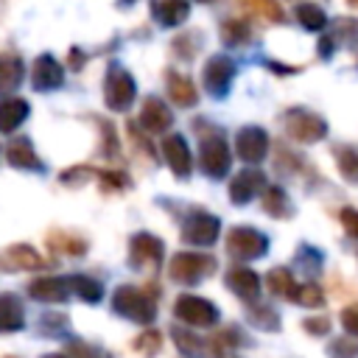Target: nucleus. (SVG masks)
Segmentation results:
<instances>
[{
    "mask_svg": "<svg viewBox=\"0 0 358 358\" xmlns=\"http://www.w3.org/2000/svg\"><path fill=\"white\" fill-rule=\"evenodd\" d=\"M213 271H215V257L213 255H204V252H179L168 263L171 280L185 282V285H196L204 277H210Z\"/></svg>",
    "mask_w": 358,
    "mask_h": 358,
    "instance_id": "nucleus-1",
    "label": "nucleus"
},
{
    "mask_svg": "<svg viewBox=\"0 0 358 358\" xmlns=\"http://www.w3.org/2000/svg\"><path fill=\"white\" fill-rule=\"evenodd\" d=\"M112 308H115L120 316H126V319H131V322H140V324H148V322H154V316H157V302H154V296L145 294V291H140V288H131V285H120V288L115 291Z\"/></svg>",
    "mask_w": 358,
    "mask_h": 358,
    "instance_id": "nucleus-2",
    "label": "nucleus"
},
{
    "mask_svg": "<svg viewBox=\"0 0 358 358\" xmlns=\"http://www.w3.org/2000/svg\"><path fill=\"white\" fill-rule=\"evenodd\" d=\"M137 95V87H134V78L120 67V64H109L106 70V78H103V101L112 112H123L131 106Z\"/></svg>",
    "mask_w": 358,
    "mask_h": 358,
    "instance_id": "nucleus-3",
    "label": "nucleus"
},
{
    "mask_svg": "<svg viewBox=\"0 0 358 358\" xmlns=\"http://www.w3.org/2000/svg\"><path fill=\"white\" fill-rule=\"evenodd\" d=\"M285 134L296 143H319L327 134V123L308 109H288L282 117Z\"/></svg>",
    "mask_w": 358,
    "mask_h": 358,
    "instance_id": "nucleus-4",
    "label": "nucleus"
},
{
    "mask_svg": "<svg viewBox=\"0 0 358 358\" xmlns=\"http://www.w3.org/2000/svg\"><path fill=\"white\" fill-rule=\"evenodd\" d=\"M268 249V238L252 227H232L227 235V252L238 260H255L263 257Z\"/></svg>",
    "mask_w": 358,
    "mask_h": 358,
    "instance_id": "nucleus-5",
    "label": "nucleus"
},
{
    "mask_svg": "<svg viewBox=\"0 0 358 358\" xmlns=\"http://www.w3.org/2000/svg\"><path fill=\"white\" fill-rule=\"evenodd\" d=\"M173 313L193 327H210L218 322V308L210 299L196 296V294H182L173 305Z\"/></svg>",
    "mask_w": 358,
    "mask_h": 358,
    "instance_id": "nucleus-6",
    "label": "nucleus"
},
{
    "mask_svg": "<svg viewBox=\"0 0 358 358\" xmlns=\"http://www.w3.org/2000/svg\"><path fill=\"white\" fill-rule=\"evenodd\" d=\"M229 162H232V157H229L227 140L218 131H210L201 140V171L213 179H221V176H227Z\"/></svg>",
    "mask_w": 358,
    "mask_h": 358,
    "instance_id": "nucleus-7",
    "label": "nucleus"
},
{
    "mask_svg": "<svg viewBox=\"0 0 358 358\" xmlns=\"http://www.w3.org/2000/svg\"><path fill=\"white\" fill-rule=\"evenodd\" d=\"M218 229H221V221L213 213L196 210L187 215V221L182 227V241L190 246H210V243H215Z\"/></svg>",
    "mask_w": 358,
    "mask_h": 358,
    "instance_id": "nucleus-8",
    "label": "nucleus"
},
{
    "mask_svg": "<svg viewBox=\"0 0 358 358\" xmlns=\"http://www.w3.org/2000/svg\"><path fill=\"white\" fill-rule=\"evenodd\" d=\"M129 266L137 268V271H145V268H159L162 263V241L148 235V232H137L129 243Z\"/></svg>",
    "mask_w": 358,
    "mask_h": 358,
    "instance_id": "nucleus-9",
    "label": "nucleus"
},
{
    "mask_svg": "<svg viewBox=\"0 0 358 358\" xmlns=\"http://www.w3.org/2000/svg\"><path fill=\"white\" fill-rule=\"evenodd\" d=\"M235 78V62L229 56H210L204 64V87L210 95L224 98Z\"/></svg>",
    "mask_w": 358,
    "mask_h": 358,
    "instance_id": "nucleus-10",
    "label": "nucleus"
},
{
    "mask_svg": "<svg viewBox=\"0 0 358 358\" xmlns=\"http://www.w3.org/2000/svg\"><path fill=\"white\" fill-rule=\"evenodd\" d=\"M266 151H268V137L260 126H243L235 137V154L243 159V162H260L266 159Z\"/></svg>",
    "mask_w": 358,
    "mask_h": 358,
    "instance_id": "nucleus-11",
    "label": "nucleus"
},
{
    "mask_svg": "<svg viewBox=\"0 0 358 358\" xmlns=\"http://www.w3.org/2000/svg\"><path fill=\"white\" fill-rule=\"evenodd\" d=\"M162 157L168 162V168L176 173V179H187L190 171H193V157H190V148L185 143L182 134H168L165 143H162Z\"/></svg>",
    "mask_w": 358,
    "mask_h": 358,
    "instance_id": "nucleus-12",
    "label": "nucleus"
},
{
    "mask_svg": "<svg viewBox=\"0 0 358 358\" xmlns=\"http://www.w3.org/2000/svg\"><path fill=\"white\" fill-rule=\"evenodd\" d=\"M62 81H64L62 64H59L50 53H42V56L34 62V67H31V84H34V90L50 92V90H56V87H62Z\"/></svg>",
    "mask_w": 358,
    "mask_h": 358,
    "instance_id": "nucleus-13",
    "label": "nucleus"
},
{
    "mask_svg": "<svg viewBox=\"0 0 358 358\" xmlns=\"http://www.w3.org/2000/svg\"><path fill=\"white\" fill-rule=\"evenodd\" d=\"M45 260L25 243H14L0 249V271H25V268H42Z\"/></svg>",
    "mask_w": 358,
    "mask_h": 358,
    "instance_id": "nucleus-14",
    "label": "nucleus"
},
{
    "mask_svg": "<svg viewBox=\"0 0 358 358\" xmlns=\"http://www.w3.org/2000/svg\"><path fill=\"white\" fill-rule=\"evenodd\" d=\"M227 288H229L235 296H241L243 302H252V299H257V294H260V277H257L252 268L232 266V268L227 271Z\"/></svg>",
    "mask_w": 358,
    "mask_h": 358,
    "instance_id": "nucleus-15",
    "label": "nucleus"
},
{
    "mask_svg": "<svg viewBox=\"0 0 358 358\" xmlns=\"http://www.w3.org/2000/svg\"><path fill=\"white\" fill-rule=\"evenodd\" d=\"M70 291V277H39L28 285V294L39 302H64Z\"/></svg>",
    "mask_w": 358,
    "mask_h": 358,
    "instance_id": "nucleus-16",
    "label": "nucleus"
},
{
    "mask_svg": "<svg viewBox=\"0 0 358 358\" xmlns=\"http://www.w3.org/2000/svg\"><path fill=\"white\" fill-rule=\"evenodd\" d=\"M263 179L266 176L260 171H255V168H246V171L235 173V179L229 182V199L235 204H249L257 196V190L263 187Z\"/></svg>",
    "mask_w": 358,
    "mask_h": 358,
    "instance_id": "nucleus-17",
    "label": "nucleus"
},
{
    "mask_svg": "<svg viewBox=\"0 0 358 358\" xmlns=\"http://www.w3.org/2000/svg\"><path fill=\"white\" fill-rule=\"evenodd\" d=\"M171 120H173V117H171L168 106H165L159 98H145V101H143L140 123L145 126V131H151V134H162V131H168Z\"/></svg>",
    "mask_w": 358,
    "mask_h": 358,
    "instance_id": "nucleus-18",
    "label": "nucleus"
},
{
    "mask_svg": "<svg viewBox=\"0 0 358 358\" xmlns=\"http://www.w3.org/2000/svg\"><path fill=\"white\" fill-rule=\"evenodd\" d=\"M6 159H8V165H14L20 171H42V162L28 137H14L6 148Z\"/></svg>",
    "mask_w": 358,
    "mask_h": 358,
    "instance_id": "nucleus-19",
    "label": "nucleus"
},
{
    "mask_svg": "<svg viewBox=\"0 0 358 358\" xmlns=\"http://www.w3.org/2000/svg\"><path fill=\"white\" fill-rule=\"evenodd\" d=\"M151 14L159 25L173 28L187 20L190 6H187V0H151Z\"/></svg>",
    "mask_w": 358,
    "mask_h": 358,
    "instance_id": "nucleus-20",
    "label": "nucleus"
},
{
    "mask_svg": "<svg viewBox=\"0 0 358 358\" xmlns=\"http://www.w3.org/2000/svg\"><path fill=\"white\" fill-rule=\"evenodd\" d=\"M165 84H168V95H171V101L176 106H193L199 101V92H196V87H193V81L187 76H182L176 70H168L165 73Z\"/></svg>",
    "mask_w": 358,
    "mask_h": 358,
    "instance_id": "nucleus-21",
    "label": "nucleus"
},
{
    "mask_svg": "<svg viewBox=\"0 0 358 358\" xmlns=\"http://www.w3.org/2000/svg\"><path fill=\"white\" fill-rule=\"evenodd\" d=\"M25 327L22 305L14 294H0V333H17Z\"/></svg>",
    "mask_w": 358,
    "mask_h": 358,
    "instance_id": "nucleus-22",
    "label": "nucleus"
},
{
    "mask_svg": "<svg viewBox=\"0 0 358 358\" xmlns=\"http://www.w3.org/2000/svg\"><path fill=\"white\" fill-rule=\"evenodd\" d=\"M28 101L22 98H6L0 101V131H14L28 117Z\"/></svg>",
    "mask_w": 358,
    "mask_h": 358,
    "instance_id": "nucleus-23",
    "label": "nucleus"
},
{
    "mask_svg": "<svg viewBox=\"0 0 358 358\" xmlns=\"http://www.w3.org/2000/svg\"><path fill=\"white\" fill-rule=\"evenodd\" d=\"M263 210H266L268 215H274V218H288V215L294 213V207H291L285 190H280L277 185L266 187V193H263Z\"/></svg>",
    "mask_w": 358,
    "mask_h": 358,
    "instance_id": "nucleus-24",
    "label": "nucleus"
},
{
    "mask_svg": "<svg viewBox=\"0 0 358 358\" xmlns=\"http://www.w3.org/2000/svg\"><path fill=\"white\" fill-rule=\"evenodd\" d=\"M22 81L20 56H0V92H11Z\"/></svg>",
    "mask_w": 358,
    "mask_h": 358,
    "instance_id": "nucleus-25",
    "label": "nucleus"
},
{
    "mask_svg": "<svg viewBox=\"0 0 358 358\" xmlns=\"http://www.w3.org/2000/svg\"><path fill=\"white\" fill-rule=\"evenodd\" d=\"M70 288H73V294H76L78 299H84V302H98V299L103 296L101 282L92 280V277H87V274H73V277H70Z\"/></svg>",
    "mask_w": 358,
    "mask_h": 358,
    "instance_id": "nucleus-26",
    "label": "nucleus"
},
{
    "mask_svg": "<svg viewBox=\"0 0 358 358\" xmlns=\"http://www.w3.org/2000/svg\"><path fill=\"white\" fill-rule=\"evenodd\" d=\"M48 241L53 243L56 252H64V255H84L87 252V241L78 238V235H73V232H64V229L50 232Z\"/></svg>",
    "mask_w": 358,
    "mask_h": 358,
    "instance_id": "nucleus-27",
    "label": "nucleus"
},
{
    "mask_svg": "<svg viewBox=\"0 0 358 358\" xmlns=\"http://www.w3.org/2000/svg\"><path fill=\"white\" fill-rule=\"evenodd\" d=\"M336 162L341 176H347L350 182H358V148L355 145H336Z\"/></svg>",
    "mask_w": 358,
    "mask_h": 358,
    "instance_id": "nucleus-28",
    "label": "nucleus"
},
{
    "mask_svg": "<svg viewBox=\"0 0 358 358\" xmlns=\"http://www.w3.org/2000/svg\"><path fill=\"white\" fill-rule=\"evenodd\" d=\"M296 20H299L308 31H322L324 22H327L324 11H322L316 3H302V6H296Z\"/></svg>",
    "mask_w": 358,
    "mask_h": 358,
    "instance_id": "nucleus-29",
    "label": "nucleus"
},
{
    "mask_svg": "<svg viewBox=\"0 0 358 358\" xmlns=\"http://www.w3.org/2000/svg\"><path fill=\"white\" fill-rule=\"evenodd\" d=\"M266 285H268V291L274 294V296H291V291H294V280H291V271L288 268H271L268 271V277H266Z\"/></svg>",
    "mask_w": 358,
    "mask_h": 358,
    "instance_id": "nucleus-30",
    "label": "nucleus"
},
{
    "mask_svg": "<svg viewBox=\"0 0 358 358\" xmlns=\"http://www.w3.org/2000/svg\"><path fill=\"white\" fill-rule=\"evenodd\" d=\"M288 299L296 302V305H305V308H319V305H324V294H322L316 285H294V291H291Z\"/></svg>",
    "mask_w": 358,
    "mask_h": 358,
    "instance_id": "nucleus-31",
    "label": "nucleus"
},
{
    "mask_svg": "<svg viewBox=\"0 0 358 358\" xmlns=\"http://www.w3.org/2000/svg\"><path fill=\"white\" fill-rule=\"evenodd\" d=\"M221 39L227 45H243V42H249V25L243 20H227L221 25Z\"/></svg>",
    "mask_w": 358,
    "mask_h": 358,
    "instance_id": "nucleus-32",
    "label": "nucleus"
},
{
    "mask_svg": "<svg viewBox=\"0 0 358 358\" xmlns=\"http://www.w3.org/2000/svg\"><path fill=\"white\" fill-rule=\"evenodd\" d=\"M171 336H173V341H176V347L185 352V355H199L201 352V341L193 336V333H187V330H179V327H173L171 330Z\"/></svg>",
    "mask_w": 358,
    "mask_h": 358,
    "instance_id": "nucleus-33",
    "label": "nucleus"
},
{
    "mask_svg": "<svg viewBox=\"0 0 358 358\" xmlns=\"http://www.w3.org/2000/svg\"><path fill=\"white\" fill-rule=\"evenodd\" d=\"M249 319H252V324H257L260 330H277V327H280V316H277L271 308H255V310L249 313Z\"/></svg>",
    "mask_w": 358,
    "mask_h": 358,
    "instance_id": "nucleus-34",
    "label": "nucleus"
},
{
    "mask_svg": "<svg viewBox=\"0 0 358 358\" xmlns=\"http://www.w3.org/2000/svg\"><path fill=\"white\" fill-rule=\"evenodd\" d=\"M352 338H355V336L333 341V344H330V355H333V358H355V355H358V344H355Z\"/></svg>",
    "mask_w": 358,
    "mask_h": 358,
    "instance_id": "nucleus-35",
    "label": "nucleus"
},
{
    "mask_svg": "<svg viewBox=\"0 0 358 358\" xmlns=\"http://www.w3.org/2000/svg\"><path fill=\"white\" fill-rule=\"evenodd\" d=\"M252 6L268 20V22H282L285 20V14H282V8L274 3V0H252Z\"/></svg>",
    "mask_w": 358,
    "mask_h": 358,
    "instance_id": "nucleus-36",
    "label": "nucleus"
},
{
    "mask_svg": "<svg viewBox=\"0 0 358 358\" xmlns=\"http://www.w3.org/2000/svg\"><path fill=\"white\" fill-rule=\"evenodd\" d=\"M159 344H162L159 333L148 330V333H143V336H140V338L134 341V350H137V352H145V355H154V352L159 350Z\"/></svg>",
    "mask_w": 358,
    "mask_h": 358,
    "instance_id": "nucleus-37",
    "label": "nucleus"
},
{
    "mask_svg": "<svg viewBox=\"0 0 358 358\" xmlns=\"http://www.w3.org/2000/svg\"><path fill=\"white\" fill-rule=\"evenodd\" d=\"M341 324H344V330H347L350 336L358 338V302L341 310Z\"/></svg>",
    "mask_w": 358,
    "mask_h": 358,
    "instance_id": "nucleus-38",
    "label": "nucleus"
},
{
    "mask_svg": "<svg viewBox=\"0 0 358 358\" xmlns=\"http://www.w3.org/2000/svg\"><path fill=\"white\" fill-rule=\"evenodd\" d=\"M70 352H73L76 358H103V352H101L98 347H92V344H84V341H76V344L70 347Z\"/></svg>",
    "mask_w": 358,
    "mask_h": 358,
    "instance_id": "nucleus-39",
    "label": "nucleus"
},
{
    "mask_svg": "<svg viewBox=\"0 0 358 358\" xmlns=\"http://www.w3.org/2000/svg\"><path fill=\"white\" fill-rule=\"evenodd\" d=\"M341 221H344V229H347V235L358 238V210L347 207V210L341 213Z\"/></svg>",
    "mask_w": 358,
    "mask_h": 358,
    "instance_id": "nucleus-40",
    "label": "nucleus"
},
{
    "mask_svg": "<svg viewBox=\"0 0 358 358\" xmlns=\"http://www.w3.org/2000/svg\"><path fill=\"white\" fill-rule=\"evenodd\" d=\"M305 330H310L313 336H324L327 333V327H330V322H327V316H319V319H305V324H302Z\"/></svg>",
    "mask_w": 358,
    "mask_h": 358,
    "instance_id": "nucleus-41",
    "label": "nucleus"
},
{
    "mask_svg": "<svg viewBox=\"0 0 358 358\" xmlns=\"http://www.w3.org/2000/svg\"><path fill=\"white\" fill-rule=\"evenodd\" d=\"M45 358H67V355H45Z\"/></svg>",
    "mask_w": 358,
    "mask_h": 358,
    "instance_id": "nucleus-42",
    "label": "nucleus"
},
{
    "mask_svg": "<svg viewBox=\"0 0 358 358\" xmlns=\"http://www.w3.org/2000/svg\"><path fill=\"white\" fill-rule=\"evenodd\" d=\"M199 3H210V0H199Z\"/></svg>",
    "mask_w": 358,
    "mask_h": 358,
    "instance_id": "nucleus-43",
    "label": "nucleus"
}]
</instances>
